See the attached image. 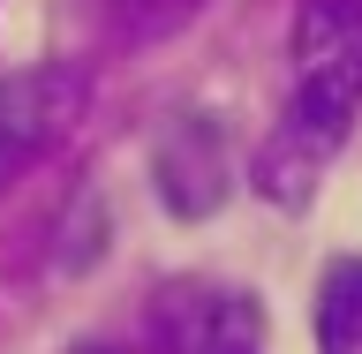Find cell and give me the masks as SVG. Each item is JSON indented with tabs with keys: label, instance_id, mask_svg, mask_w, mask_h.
I'll return each mask as SVG.
<instances>
[{
	"label": "cell",
	"instance_id": "1",
	"mask_svg": "<svg viewBox=\"0 0 362 354\" xmlns=\"http://www.w3.org/2000/svg\"><path fill=\"white\" fill-rule=\"evenodd\" d=\"M362 113V0H302L294 16V106L257 151V189L272 203H310L325 158Z\"/></svg>",
	"mask_w": 362,
	"mask_h": 354
},
{
	"label": "cell",
	"instance_id": "2",
	"mask_svg": "<svg viewBox=\"0 0 362 354\" xmlns=\"http://www.w3.org/2000/svg\"><path fill=\"white\" fill-rule=\"evenodd\" d=\"M158 354H264V302L219 279H166L151 302Z\"/></svg>",
	"mask_w": 362,
	"mask_h": 354
},
{
	"label": "cell",
	"instance_id": "3",
	"mask_svg": "<svg viewBox=\"0 0 362 354\" xmlns=\"http://www.w3.org/2000/svg\"><path fill=\"white\" fill-rule=\"evenodd\" d=\"M83 98H90V76L76 61H38V68H16L0 83V189L16 174H30L76 129Z\"/></svg>",
	"mask_w": 362,
	"mask_h": 354
},
{
	"label": "cell",
	"instance_id": "4",
	"mask_svg": "<svg viewBox=\"0 0 362 354\" xmlns=\"http://www.w3.org/2000/svg\"><path fill=\"white\" fill-rule=\"evenodd\" d=\"M151 181L158 203L174 219H211L234 189V151H226V129L211 113H174L151 143Z\"/></svg>",
	"mask_w": 362,
	"mask_h": 354
},
{
	"label": "cell",
	"instance_id": "5",
	"mask_svg": "<svg viewBox=\"0 0 362 354\" xmlns=\"http://www.w3.org/2000/svg\"><path fill=\"white\" fill-rule=\"evenodd\" d=\"M317 347L325 354H362V256H339L317 294Z\"/></svg>",
	"mask_w": 362,
	"mask_h": 354
},
{
	"label": "cell",
	"instance_id": "6",
	"mask_svg": "<svg viewBox=\"0 0 362 354\" xmlns=\"http://www.w3.org/2000/svg\"><path fill=\"white\" fill-rule=\"evenodd\" d=\"M121 8H158V23H166V16H181V8H197V0H121Z\"/></svg>",
	"mask_w": 362,
	"mask_h": 354
},
{
	"label": "cell",
	"instance_id": "7",
	"mask_svg": "<svg viewBox=\"0 0 362 354\" xmlns=\"http://www.w3.org/2000/svg\"><path fill=\"white\" fill-rule=\"evenodd\" d=\"M76 354H113V347H76Z\"/></svg>",
	"mask_w": 362,
	"mask_h": 354
}]
</instances>
